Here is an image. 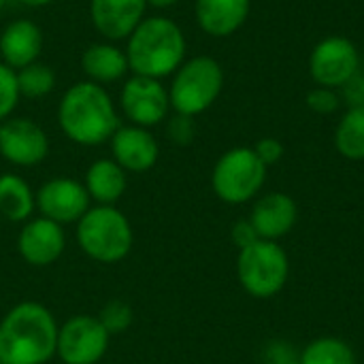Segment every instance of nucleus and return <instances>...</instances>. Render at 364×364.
Instances as JSON below:
<instances>
[{
	"mask_svg": "<svg viewBox=\"0 0 364 364\" xmlns=\"http://www.w3.org/2000/svg\"><path fill=\"white\" fill-rule=\"evenodd\" d=\"M58 126L62 134L83 147L109 143L119 124L117 107L105 85L92 81L73 83L60 98Z\"/></svg>",
	"mask_w": 364,
	"mask_h": 364,
	"instance_id": "f257e3e1",
	"label": "nucleus"
},
{
	"mask_svg": "<svg viewBox=\"0 0 364 364\" xmlns=\"http://www.w3.org/2000/svg\"><path fill=\"white\" fill-rule=\"evenodd\" d=\"M58 328L45 305L17 303L0 320V364H47L55 356Z\"/></svg>",
	"mask_w": 364,
	"mask_h": 364,
	"instance_id": "f03ea898",
	"label": "nucleus"
},
{
	"mask_svg": "<svg viewBox=\"0 0 364 364\" xmlns=\"http://www.w3.org/2000/svg\"><path fill=\"white\" fill-rule=\"evenodd\" d=\"M126 58L132 75L166 79L186 62L188 41L177 21L164 15L145 17L126 38Z\"/></svg>",
	"mask_w": 364,
	"mask_h": 364,
	"instance_id": "7ed1b4c3",
	"label": "nucleus"
},
{
	"mask_svg": "<svg viewBox=\"0 0 364 364\" xmlns=\"http://www.w3.org/2000/svg\"><path fill=\"white\" fill-rule=\"evenodd\" d=\"M77 245L96 262L117 264L134 245L130 220L115 205L90 207L77 222Z\"/></svg>",
	"mask_w": 364,
	"mask_h": 364,
	"instance_id": "20e7f679",
	"label": "nucleus"
},
{
	"mask_svg": "<svg viewBox=\"0 0 364 364\" xmlns=\"http://www.w3.org/2000/svg\"><path fill=\"white\" fill-rule=\"evenodd\" d=\"M224 90V68L211 55L186 60L173 75L168 98L171 109L181 115L196 117L213 107Z\"/></svg>",
	"mask_w": 364,
	"mask_h": 364,
	"instance_id": "39448f33",
	"label": "nucleus"
},
{
	"mask_svg": "<svg viewBox=\"0 0 364 364\" xmlns=\"http://www.w3.org/2000/svg\"><path fill=\"white\" fill-rule=\"evenodd\" d=\"M237 277L241 288L254 299L277 296L290 277V258L277 241L258 239L239 250Z\"/></svg>",
	"mask_w": 364,
	"mask_h": 364,
	"instance_id": "423d86ee",
	"label": "nucleus"
},
{
	"mask_svg": "<svg viewBox=\"0 0 364 364\" xmlns=\"http://www.w3.org/2000/svg\"><path fill=\"white\" fill-rule=\"evenodd\" d=\"M267 171L252 147H232L218 158L211 171L213 194L226 205H245L264 188Z\"/></svg>",
	"mask_w": 364,
	"mask_h": 364,
	"instance_id": "0eeeda50",
	"label": "nucleus"
},
{
	"mask_svg": "<svg viewBox=\"0 0 364 364\" xmlns=\"http://www.w3.org/2000/svg\"><path fill=\"white\" fill-rule=\"evenodd\" d=\"M309 75L316 85L341 90L363 66L360 51L346 36H326L309 53Z\"/></svg>",
	"mask_w": 364,
	"mask_h": 364,
	"instance_id": "6e6552de",
	"label": "nucleus"
},
{
	"mask_svg": "<svg viewBox=\"0 0 364 364\" xmlns=\"http://www.w3.org/2000/svg\"><path fill=\"white\" fill-rule=\"evenodd\" d=\"M111 335L96 316H73L58 328L55 356L64 364H96L109 350Z\"/></svg>",
	"mask_w": 364,
	"mask_h": 364,
	"instance_id": "1a4fd4ad",
	"label": "nucleus"
},
{
	"mask_svg": "<svg viewBox=\"0 0 364 364\" xmlns=\"http://www.w3.org/2000/svg\"><path fill=\"white\" fill-rule=\"evenodd\" d=\"M119 107L132 126H141V128L158 126L166 122L171 113L168 87L160 79L132 75L130 79H126L122 87Z\"/></svg>",
	"mask_w": 364,
	"mask_h": 364,
	"instance_id": "9d476101",
	"label": "nucleus"
},
{
	"mask_svg": "<svg viewBox=\"0 0 364 364\" xmlns=\"http://www.w3.org/2000/svg\"><path fill=\"white\" fill-rule=\"evenodd\" d=\"M0 156L13 166H36L49 156V136L28 117H9L0 122Z\"/></svg>",
	"mask_w": 364,
	"mask_h": 364,
	"instance_id": "9b49d317",
	"label": "nucleus"
},
{
	"mask_svg": "<svg viewBox=\"0 0 364 364\" xmlns=\"http://www.w3.org/2000/svg\"><path fill=\"white\" fill-rule=\"evenodd\" d=\"M90 203L83 181L73 177H53L36 190L38 213L60 226L77 224L90 209Z\"/></svg>",
	"mask_w": 364,
	"mask_h": 364,
	"instance_id": "f8f14e48",
	"label": "nucleus"
},
{
	"mask_svg": "<svg viewBox=\"0 0 364 364\" xmlns=\"http://www.w3.org/2000/svg\"><path fill=\"white\" fill-rule=\"evenodd\" d=\"M66 247L64 226L38 215L23 222V228L17 237V250L21 258L32 267L53 264Z\"/></svg>",
	"mask_w": 364,
	"mask_h": 364,
	"instance_id": "ddd939ff",
	"label": "nucleus"
},
{
	"mask_svg": "<svg viewBox=\"0 0 364 364\" xmlns=\"http://www.w3.org/2000/svg\"><path fill=\"white\" fill-rule=\"evenodd\" d=\"M111 158L126 171V173H147L156 166L160 158L158 139L151 134L149 128L141 126H119L109 141Z\"/></svg>",
	"mask_w": 364,
	"mask_h": 364,
	"instance_id": "4468645a",
	"label": "nucleus"
},
{
	"mask_svg": "<svg viewBox=\"0 0 364 364\" xmlns=\"http://www.w3.org/2000/svg\"><path fill=\"white\" fill-rule=\"evenodd\" d=\"M147 9V0H90V19L105 41L117 43L134 32Z\"/></svg>",
	"mask_w": 364,
	"mask_h": 364,
	"instance_id": "2eb2a0df",
	"label": "nucleus"
},
{
	"mask_svg": "<svg viewBox=\"0 0 364 364\" xmlns=\"http://www.w3.org/2000/svg\"><path fill=\"white\" fill-rule=\"evenodd\" d=\"M247 220L260 239L279 243V239L294 230L299 222V205L286 192H269L256 198Z\"/></svg>",
	"mask_w": 364,
	"mask_h": 364,
	"instance_id": "dca6fc26",
	"label": "nucleus"
},
{
	"mask_svg": "<svg viewBox=\"0 0 364 364\" xmlns=\"http://www.w3.org/2000/svg\"><path fill=\"white\" fill-rule=\"evenodd\" d=\"M43 51V32L32 19L19 17L4 26L0 32V62L19 70L38 62Z\"/></svg>",
	"mask_w": 364,
	"mask_h": 364,
	"instance_id": "f3484780",
	"label": "nucleus"
},
{
	"mask_svg": "<svg viewBox=\"0 0 364 364\" xmlns=\"http://www.w3.org/2000/svg\"><path fill=\"white\" fill-rule=\"evenodd\" d=\"M252 0H196L194 15L198 28L213 36L226 38L243 28L250 17Z\"/></svg>",
	"mask_w": 364,
	"mask_h": 364,
	"instance_id": "a211bd4d",
	"label": "nucleus"
},
{
	"mask_svg": "<svg viewBox=\"0 0 364 364\" xmlns=\"http://www.w3.org/2000/svg\"><path fill=\"white\" fill-rule=\"evenodd\" d=\"M81 70L85 73L87 81L98 85H109L124 79L130 66L124 49H119L111 41H100V43H92L81 53Z\"/></svg>",
	"mask_w": 364,
	"mask_h": 364,
	"instance_id": "6ab92c4d",
	"label": "nucleus"
},
{
	"mask_svg": "<svg viewBox=\"0 0 364 364\" xmlns=\"http://www.w3.org/2000/svg\"><path fill=\"white\" fill-rule=\"evenodd\" d=\"M83 186L96 205H115L126 194L128 177L113 158H100L90 164Z\"/></svg>",
	"mask_w": 364,
	"mask_h": 364,
	"instance_id": "aec40b11",
	"label": "nucleus"
},
{
	"mask_svg": "<svg viewBox=\"0 0 364 364\" xmlns=\"http://www.w3.org/2000/svg\"><path fill=\"white\" fill-rule=\"evenodd\" d=\"M36 209V194L15 173L0 175V215L9 222H28Z\"/></svg>",
	"mask_w": 364,
	"mask_h": 364,
	"instance_id": "412c9836",
	"label": "nucleus"
},
{
	"mask_svg": "<svg viewBox=\"0 0 364 364\" xmlns=\"http://www.w3.org/2000/svg\"><path fill=\"white\" fill-rule=\"evenodd\" d=\"M335 147L346 160H364V107H350L337 124Z\"/></svg>",
	"mask_w": 364,
	"mask_h": 364,
	"instance_id": "4be33fe9",
	"label": "nucleus"
},
{
	"mask_svg": "<svg viewBox=\"0 0 364 364\" xmlns=\"http://www.w3.org/2000/svg\"><path fill=\"white\" fill-rule=\"evenodd\" d=\"M299 364H358V358L348 341L339 337H318L301 350Z\"/></svg>",
	"mask_w": 364,
	"mask_h": 364,
	"instance_id": "5701e85b",
	"label": "nucleus"
},
{
	"mask_svg": "<svg viewBox=\"0 0 364 364\" xmlns=\"http://www.w3.org/2000/svg\"><path fill=\"white\" fill-rule=\"evenodd\" d=\"M21 98H45L55 87V73L45 62H34L17 70Z\"/></svg>",
	"mask_w": 364,
	"mask_h": 364,
	"instance_id": "b1692460",
	"label": "nucleus"
},
{
	"mask_svg": "<svg viewBox=\"0 0 364 364\" xmlns=\"http://www.w3.org/2000/svg\"><path fill=\"white\" fill-rule=\"evenodd\" d=\"M100 320V324L105 326V331L115 337V335H124L132 322H134V311L132 307L126 303V301H119V299H113L109 301L107 305H102V309L98 311L96 316Z\"/></svg>",
	"mask_w": 364,
	"mask_h": 364,
	"instance_id": "393cba45",
	"label": "nucleus"
},
{
	"mask_svg": "<svg viewBox=\"0 0 364 364\" xmlns=\"http://www.w3.org/2000/svg\"><path fill=\"white\" fill-rule=\"evenodd\" d=\"M19 100H21V92L17 83V70L0 62V122L13 117Z\"/></svg>",
	"mask_w": 364,
	"mask_h": 364,
	"instance_id": "a878e982",
	"label": "nucleus"
},
{
	"mask_svg": "<svg viewBox=\"0 0 364 364\" xmlns=\"http://www.w3.org/2000/svg\"><path fill=\"white\" fill-rule=\"evenodd\" d=\"M164 132H166V139L177 145V147H186L194 141L196 136V124H194V117L190 115H181V113H173L166 117L164 122Z\"/></svg>",
	"mask_w": 364,
	"mask_h": 364,
	"instance_id": "bb28decb",
	"label": "nucleus"
},
{
	"mask_svg": "<svg viewBox=\"0 0 364 364\" xmlns=\"http://www.w3.org/2000/svg\"><path fill=\"white\" fill-rule=\"evenodd\" d=\"M305 102H307L309 111H314L318 115H333L341 107V94L333 87L316 85L314 90L307 92Z\"/></svg>",
	"mask_w": 364,
	"mask_h": 364,
	"instance_id": "cd10ccee",
	"label": "nucleus"
},
{
	"mask_svg": "<svg viewBox=\"0 0 364 364\" xmlns=\"http://www.w3.org/2000/svg\"><path fill=\"white\" fill-rule=\"evenodd\" d=\"M252 149L256 151V156L260 158V162H262L267 168L273 166V164H277V162L284 158V143H282L279 139H275V136H264V139H260Z\"/></svg>",
	"mask_w": 364,
	"mask_h": 364,
	"instance_id": "c85d7f7f",
	"label": "nucleus"
},
{
	"mask_svg": "<svg viewBox=\"0 0 364 364\" xmlns=\"http://www.w3.org/2000/svg\"><path fill=\"white\" fill-rule=\"evenodd\" d=\"M299 354L294 346L286 341H273L264 348V364H299Z\"/></svg>",
	"mask_w": 364,
	"mask_h": 364,
	"instance_id": "c756f323",
	"label": "nucleus"
},
{
	"mask_svg": "<svg viewBox=\"0 0 364 364\" xmlns=\"http://www.w3.org/2000/svg\"><path fill=\"white\" fill-rule=\"evenodd\" d=\"M341 98L350 107H364V66L341 87Z\"/></svg>",
	"mask_w": 364,
	"mask_h": 364,
	"instance_id": "7c9ffc66",
	"label": "nucleus"
},
{
	"mask_svg": "<svg viewBox=\"0 0 364 364\" xmlns=\"http://www.w3.org/2000/svg\"><path fill=\"white\" fill-rule=\"evenodd\" d=\"M230 239H232V243H235L239 250H243V247L256 243L260 237L256 235V230H254V226H252L250 220H239V222H235V226H232V230H230Z\"/></svg>",
	"mask_w": 364,
	"mask_h": 364,
	"instance_id": "2f4dec72",
	"label": "nucleus"
},
{
	"mask_svg": "<svg viewBox=\"0 0 364 364\" xmlns=\"http://www.w3.org/2000/svg\"><path fill=\"white\" fill-rule=\"evenodd\" d=\"M181 0H147V6L151 9H158V11H164V9H171L175 4H179Z\"/></svg>",
	"mask_w": 364,
	"mask_h": 364,
	"instance_id": "473e14b6",
	"label": "nucleus"
},
{
	"mask_svg": "<svg viewBox=\"0 0 364 364\" xmlns=\"http://www.w3.org/2000/svg\"><path fill=\"white\" fill-rule=\"evenodd\" d=\"M15 2L21 6H28V9H43V6L51 4L53 0H15Z\"/></svg>",
	"mask_w": 364,
	"mask_h": 364,
	"instance_id": "72a5a7b5",
	"label": "nucleus"
},
{
	"mask_svg": "<svg viewBox=\"0 0 364 364\" xmlns=\"http://www.w3.org/2000/svg\"><path fill=\"white\" fill-rule=\"evenodd\" d=\"M6 2H9V0H0V11H2V9L6 6Z\"/></svg>",
	"mask_w": 364,
	"mask_h": 364,
	"instance_id": "f704fd0d",
	"label": "nucleus"
}]
</instances>
